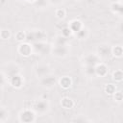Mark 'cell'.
I'll use <instances>...</instances> for the list:
<instances>
[{"mask_svg":"<svg viewBox=\"0 0 123 123\" xmlns=\"http://www.w3.org/2000/svg\"><path fill=\"white\" fill-rule=\"evenodd\" d=\"M107 73H108V67L105 64L99 62L98 64L95 65V75L104 77V76H106Z\"/></svg>","mask_w":123,"mask_h":123,"instance_id":"ba28073f","label":"cell"},{"mask_svg":"<svg viewBox=\"0 0 123 123\" xmlns=\"http://www.w3.org/2000/svg\"><path fill=\"white\" fill-rule=\"evenodd\" d=\"M34 109L35 111H38V112H45L48 110V103L44 100H40V101H37L34 104Z\"/></svg>","mask_w":123,"mask_h":123,"instance_id":"5b68a950","label":"cell"},{"mask_svg":"<svg viewBox=\"0 0 123 123\" xmlns=\"http://www.w3.org/2000/svg\"><path fill=\"white\" fill-rule=\"evenodd\" d=\"M76 34H77V36H78V37H79V38L83 39V38H85V37H86V29H84V28H82V29H81V30H79Z\"/></svg>","mask_w":123,"mask_h":123,"instance_id":"7402d4cb","label":"cell"},{"mask_svg":"<svg viewBox=\"0 0 123 123\" xmlns=\"http://www.w3.org/2000/svg\"><path fill=\"white\" fill-rule=\"evenodd\" d=\"M18 52L23 56H29L32 52V46H30L28 43L20 44L18 47Z\"/></svg>","mask_w":123,"mask_h":123,"instance_id":"7c38bea8","label":"cell"},{"mask_svg":"<svg viewBox=\"0 0 123 123\" xmlns=\"http://www.w3.org/2000/svg\"><path fill=\"white\" fill-rule=\"evenodd\" d=\"M115 86H113V85H111V84H109V85H107L106 86V87H105V90H106V92L107 93H109V94H113L114 92H115Z\"/></svg>","mask_w":123,"mask_h":123,"instance_id":"44dd1931","label":"cell"},{"mask_svg":"<svg viewBox=\"0 0 123 123\" xmlns=\"http://www.w3.org/2000/svg\"><path fill=\"white\" fill-rule=\"evenodd\" d=\"M68 28L71 30V32H76L77 33L79 30H81L83 28V25H82L81 21H79V20H73V21H71V23H70V25H69Z\"/></svg>","mask_w":123,"mask_h":123,"instance_id":"4fadbf2b","label":"cell"},{"mask_svg":"<svg viewBox=\"0 0 123 123\" xmlns=\"http://www.w3.org/2000/svg\"><path fill=\"white\" fill-rule=\"evenodd\" d=\"M20 120L23 122H32L35 120V114L31 111H24L20 114Z\"/></svg>","mask_w":123,"mask_h":123,"instance_id":"8992f818","label":"cell"},{"mask_svg":"<svg viewBox=\"0 0 123 123\" xmlns=\"http://www.w3.org/2000/svg\"><path fill=\"white\" fill-rule=\"evenodd\" d=\"M61 104H62V106L64 109H71V108L73 107V105H74L73 101H72L70 98H63V99L62 100Z\"/></svg>","mask_w":123,"mask_h":123,"instance_id":"e0dca14e","label":"cell"},{"mask_svg":"<svg viewBox=\"0 0 123 123\" xmlns=\"http://www.w3.org/2000/svg\"><path fill=\"white\" fill-rule=\"evenodd\" d=\"M85 71H86V74L87 76H93V75H95V66H93V65H86Z\"/></svg>","mask_w":123,"mask_h":123,"instance_id":"ac0fdd59","label":"cell"},{"mask_svg":"<svg viewBox=\"0 0 123 123\" xmlns=\"http://www.w3.org/2000/svg\"><path fill=\"white\" fill-rule=\"evenodd\" d=\"M49 72H50V70H49V67L47 65H39L36 69V74L39 78H42V77L48 75Z\"/></svg>","mask_w":123,"mask_h":123,"instance_id":"8fae6325","label":"cell"},{"mask_svg":"<svg viewBox=\"0 0 123 123\" xmlns=\"http://www.w3.org/2000/svg\"><path fill=\"white\" fill-rule=\"evenodd\" d=\"M111 54V48L107 44H102L97 49V55L99 56V58L107 59L110 57Z\"/></svg>","mask_w":123,"mask_h":123,"instance_id":"7a4b0ae2","label":"cell"},{"mask_svg":"<svg viewBox=\"0 0 123 123\" xmlns=\"http://www.w3.org/2000/svg\"><path fill=\"white\" fill-rule=\"evenodd\" d=\"M99 62H99V56L96 55V54H89V55L86 56V58H85L86 65H93V66H95Z\"/></svg>","mask_w":123,"mask_h":123,"instance_id":"3957f363","label":"cell"},{"mask_svg":"<svg viewBox=\"0 0 123 123\" xmlns=\"http://www.w3.org/2000/svg\"><path fill=\"white\" fill-rule=\"evenodd\" d=\"M112 78H113V80H115L117 82H120L122 80V78H123V74H122V72L120 70H116V71L113 72Z\"/></svg>","mask_w":123,"mask_h":123,"instance_id":"ffe728a7","label":"cell"},{"mask_svg":"<svg viewBox=\"0 0 123 123\" xmlns=\"http://www.w3.org/2000/svg\"><path fill=\"white\" fill-rule=\"evenodd\" d=\"M67 43V39L65 37L63 36H60L56 38V41H55V46H65Z\"/></svg>","mask_w":123,"mask_h":123,"instance_id":"9a60e30c","label":"cell"},{"mask_svg":"<svg viewBox=\"0 0 123 123\" xmlns=\"http://www.w3.org/2000/svg\"><path fill=\"white\" fill-rule=\"evenodd\" d=\"M45 34L44 32L40 31V30H37V31H31L28 32L26 34V39L28 41H32V42H36V41H42V39L44 38Z\"/></svg>","mask_w":123,"mask_h":123,"instance_id":"6da1fadb","label":"cell"},{"mask_svg":"<svg viewBox=\"0 0 123 123\" xmlns=\"http://www.w3.org/2000/svg\"><path fill=\"white\" fill-rule=\"evenodd\" d=\"M4 81H5V79H4V76H3L2 74H0V86L4 84Z\"/></svg>","mask_w":123,"mask_h":123,"instance_id":"f1b7e54d","label":"cell"},{"mask_svg":"<svg viewBox=\"0 0 123 123\" xmlns=\"http://www.w3.org/2000/svg\"><path fill=\"white\" fill-rule=\"evenodd\" d=\"M55 84H56L55 77H53V76H51L49 74L41 78V85L43 86H45V87H52Z\"/></svg>","mask_w":123,"mask_h":123,"instance_id":"277c9868","label":"cell"},{"mask_svg":"<svg viewBox=\"0 0 123 123\" xmlns=\"http://www.w3.org/2000/svg\"><path fill=\"white\" fill-rule=\"evenodd\" d=\"M16 38H17L18 40H23V39L26 38V34H24L23 32H19V33H17V35H16Z\"/></svg>","mask_w":123,"mask_h":123,"instance_id":"484cf974","label":"cell"},{"mask_svg":"<svg viewBox=\"0 0 123 123\" xmlns=\"http://www.w3.org/2000/svg\"><path fill=\"white\" fill-rule=\"evenodd\" d=\"M111 53L115 57H121L122 56V47L121 46H115L113 49H111Z\"/></svg>","mask_w":123,"mask_h":123,"instance_id":"d6986e66","label":"cell"},{"mask_svg":"<svg viewBox=\"0 0 123 123\" xmlns=\"http://www.w3.org/2000/svg\"><path fill=\"white\" fill-rule=\"evenodd\" d=\"M6 115H7L6 111H5L4 109L0 108V120H2L3 118H5V117H6Z\"/></svg>","mask_w":123,"mask_h":123,"instance_id":"4316f807","label":"cell"},{"mask_svg":"<svg viewBox=\"0 0 123 123\" xmlns=\"http://www.w3.org/2000/svg\"><path fill=\"white\" fill-rule=\"evenodd\" d=\"M111 11H112L114 13L119 14V15L122 14V10H123V9H122V4H121L120 2L112 3L111 6Z\"/></svg>","mask_w":123,"mask_h":123,"instance_id":"5bb4252c","label":"cell"},{"mask_svg":"<svg viewBox=\"0 0 123 123\" xmlns=\"http://www.w3.org/2000/svg\"><path fill=\"white\" fill-rule=\"evenodd\" d=\"M10 83H11V85H12V86H14V87H20V86H22L23 80H22V78H21L20 75L15 74V75L10 77Z\"/></svg>","mask_w":123,"mask_h":123,"instance_id":"9c48e42d","label":"cell"},{"mask_svg":"<svg viewBox=\"0 0 123 123\" xmlns=\"http://www.w3.org/2000/svg\"><path fill=\"white\" fill-rule=\"evenodd\" d=\"M114 99H115L116 101H121V100H122V94H121V92H115Z\"/></svg>","mask_w":123,"mask_h":123,"instance_id":"83f0119b","label":"cell"},{"mask_svg":"<svg viewBox=\"0 0 123 123\" xmlns=\"http://www.w3.org/2000/svg\"><path fill=\"white\" fill-rule=\"evenodd\" d=\"M46 47L47 45L45 43H43L42 41H36V42H33V45H32V48L35 50V52L37 53H44L45 50H46Z\"/></svg>","mask_w":123,"mask_h":123,"instance_id":"30bf717a","label":"cell"},{"mask_svg":"<svg viewBox=\"0 0 123 123\" xmlns=\"http://www.w3.org/2000/svg\"><path fill=\"white\" fill-rule=\"evenodd\" d=\"M68 52V49L65 46H55L53 49V54L57 57H64Z\"/></svg>","mask_w":123,"mask_h":123,"instance_id":"52a82bcc","label":"cell"},{"mask_svg":"<svg viewBox=\"0 0 123 123\" xmlns=\"http://www.w3.org/2000/svg\"><path fill=\"white\" fill-rule=\"evenodd\" d=\"M62 36H63V37H67L68 36H70V34H71V30H70L69 28H64V29H62Z\"/></svg>","mask_w":123,"mask_h":123,"instance_id":"d4e9b609","label":"cell"},{"mask_svg":"<svg viewBox=\"0 0 123 123\" xmlns=\"http://www.w3.org/2000/svg\"><path fill=\"white\" fill-rule=\"evenodd\" d=\"M56 15H57V17L60 18V19L64 18V16H65V12H64V10H57Z\"/></svg>","mask_w":123,"mask_h":123,"instance_id":"cb8c5ba5","label":"cell"},{"mask_svg":"<svg viewBox=\"0 0 123 123\" xmlns=\"http://www.w3.org/2000/svg\"><path fill=\"white\" fill-rule=\"evenodd\" d=\"M10 36H11V34H10L9 30H2V31L0 32V37H1L3 39H8V38L10 37Z\"/></svg>","mask_w":123,"mask_h":123,"instance_id":"603a6c76","label":"cell"},{"mask_svg":"<svg viewBox=\"0 0 123 123\" xmlns=\"http://www.w3.org/2000/svg\"><path fill=\"white\" fill-rule=\"evenodd\" d=\"M60 84H61V86H62L63 88H68V87L71 86V79H70L69 77L64 76V77H62V78L61 79Z\"/></svg>","mask_w":123,"mask_h":123,"instance_id":"2e32d148","label":"cell"}]
</instances>
